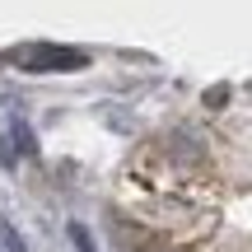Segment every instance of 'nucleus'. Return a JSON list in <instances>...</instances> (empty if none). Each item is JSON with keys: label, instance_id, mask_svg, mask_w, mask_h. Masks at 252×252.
I'll return each mask as SVG.
<instances>
[{"label": "nucleus", "instance_id": "2", "mask_svg": "<svg viewBox=\"0 0 252 252\" xmlns=\"http://www.w3.org/2000/svg\"><path fill=\"white\" fill-rule=\"evenodd\" d=\"M0 248H5V252H28V243H24V234H19V229L9 224L5 215H0Z\"/></svg>", "mask_w": 252, "mask_h": 252}, {"label": "nucleus", "instance_id": "1", "mask_svg": "<svg viewBox=\"0 0 252 252\" xmlns=\"http://www.w3.org/2000/svg\"><path fill=\"white\" fill-rule=\"evenodd\" d=\"M14 65H24L28 75H61V70H84L89 56L80 47H56V42H33V47H19Z\"/></svg>", "mask_w": 252, "mask_h": 252}, {"label": "nucleus", "instance_id": "4", "mask_svg": "<svg viewBox=\"0 0 252 252\" xmlns=\"http://www.w3.org/2000/svg\"><path fill=\"white\" fill-rule=\"evenodd\" d=\"M70 243H75V252H98V243L89 238V229H84V224H70Z\"/></svg>", "mask_w": 252, "mask_h": 252}, {"label": "nucleus", "instance_id": "3", "mask_svg": "<svg viewBox=\"0 0 252 252\" xmlns=\"http://www.w3.org/2000/svg\"><path fill=\"white\" fill-rule=\"evenodd\" d=\"M9 131H14V140H19V145H14L19 154H37V140H33V131H28L24 122H9Z\"/></svg>", "mask_w": 252, "mask_h": 252}]
</instances>
